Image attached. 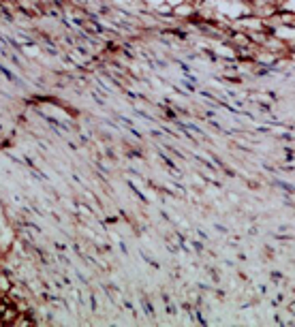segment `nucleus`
Wrapping results in <instances>:
<instances>
[{
  "mask_svg": "<svg viewBox=\"0 0 295 327\" xmlns=\"http://www.w3.org/2000/svg\"><path fill=\"white\" fill-rule=\"evenodd\" d=\"M0 73H2V75L6 77V79H9V81H15V83H17V77H15V75H13V73H11V71H6V69L2 67V64H0Z\"/></svg>",
  "mask_w": 295,
  "mask_h": 327,
  "instance_id": "obj_1",
  "label": "nucleus"
},
{
  "mask_svg": "<svg viewBox=\"0 0 295 327\" xmlns=\"http://www.w3.org/2000/svg\"><path fill=\"white\" fill-rule=\"evenodd\" d=\"M144 312H146V314H150V317L154 314V308H152L150 301H144Z\"/></svg>",
  "mask_w": 295,
  "mask_h": 327,
  "instance_id": "obj_2",
  "label": "nucleus"
}]
</instances>
